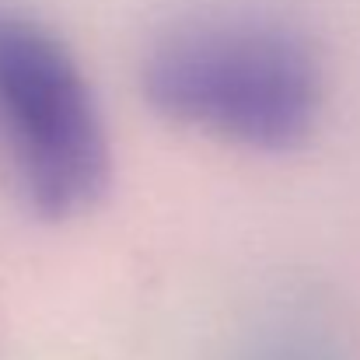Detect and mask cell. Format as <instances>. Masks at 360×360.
I'll return each mask as SVG.
<instances>
[{
  "label": "cell",
  "instance_id": "obj_1",
  "mask_svg": "<svg viewBox=\"0 0 360 360\" xmlns=\"http://www.w3.org/2000/svg\"><path fill=\"white\" fill-rule=\"evenodd\" d=\"M140 88L168 122L262 154L301 147L326 105V70L308 35L252 11L165 28L143 56Z\"/></svg>",
  "mask_w": 360,
  "mask_h": 360
},
{
  "label": "cell",
  "instance_id": "obj_2",
  "mask_svg": "<svg viewBox=\"0 0 360 360\" xmlns=\"http://www.w3.org/2000/svg\"><path fill=\"white\" fill-rule=\"evenodd\" d=\"M0 158L32 214H84L109 182V140L70 46L35 14L0 4Z\"/></svg>",
  "mask_w": 360,
  "mask_h": 360
},
{
  "label": "cell",
  "instance_id": "obj_3",
  "mask_svg": "<svg viewBox=\"0 0 360 360\" xmlns=\"http://www.w3.org/2000/svg\"><path fill=\"white\" fill-rule=\"evenodd\" d=\"M224 360H357V347L333 301L315 290H280L248 311Z\"/></svg>",
  "mask_w": 360,
  "mask_h": 360
}]
</instances>
